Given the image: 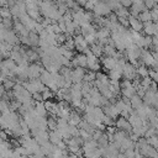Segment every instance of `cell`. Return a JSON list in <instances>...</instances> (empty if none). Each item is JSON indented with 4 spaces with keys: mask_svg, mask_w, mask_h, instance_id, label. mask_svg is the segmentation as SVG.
Returning <instances> with one entry per match:
<instances>
[{
    "mask_svg": "<svg viewBox=\"0 0 158 158\" xmlns=\"http://www.w3.org/2000/svg\"><path fill=\"white\" fill-rule=\"evenodd\" d=\"M111 12H112L111 9L106 5L105 1H96L94 10H93V14L96 16H100V17H107Z\"/></svg>",
    "mask_w": 158,
    "mask_h": 158,
    "instance_id": "cell-1",
    "label": "cell"
},
{
    "mask_svg": "<svg viewBox=\"0 0 158 158\" xmlns=\"http://www.w3.org/2000/svg\"><path fill=\"white\" fill-rule=\"evenodd\" d=\"M44 70V68L42 67V64L38 63H32L28 65V80H35V79H40L42 72Z\"/></svg>",
    "mask_w": 158,
    "mask_h": 158,
    "instance_id": "cell-2",
    "label": "cell"
},
{
    "mask_svg": "<svg viewBox=\"0 0 158 158\" xmlns=\"http://www.w3.org/2000/svg\"><path fill=\"white\" fill-rule=\"evenodd\" d=\"M122 77L125 78V79H127V80H135L138 75H137V68L135 67V65H132L131 63H128L127 62V64L125 65V68H123V70H122Z\"/></svg>",
    "mask_w": 158,
    "mask_h": 158,
    "instance_id": "cell-3",
    "label": "cell"
},
{
    "mask_svg": "<svg viewBox=\"0 0 158 158\" xmlns=\"http://www.w3.org/2000/svg\"><path fill=\"white\" fill-rule=\"evenodd\" d=\"M85 74H86V72H85L84 68L78 67V68L73 69L72 70V81H73V84H80V83H83Z\"/></svg>",
    "mask_w": 158,
    "mask_h": 158,
    "instance_id": "cell-4",
    "label": "cell"
},
{
    "mask_svg": "<svg viewBox=\"0 0 158 158\" xmlns=\"http://www.w3.org/2000/svg\"><path fill=\"white\" fill-rule=\"evenodd\" d=\"M102 111H104L105 116H109V117H111L114 120L120 116V111L116 109V106L114 104H107L106 106L102 107Z\"/></svg>",
    "mask_w": 158,
    "mask_h": 158,
    "instance_id": "cell-5",
    "label": "cell"
},
{
    "mask_svg": "<svg viewBox=\"0 0 158 158\" xmlns=\"http://www.w3.org/2000/svg\"><path fill=\"white\" fill-rule=\"evenodd\" d=\"M116 128L121 130V131H125V132H128V133L132 132V126L130 125V122L126 118L121 117V116L116 120Z\"/></svg>",
    "mask_w": 158,
    "mask_h": 158,
    "instance_id": "cell-6",
    "label": "cell"
},
{
    "mask_svg": "<svg viewBox=\"0 0 158 158\" xmlns=\"http://www.w3.org/2000/svg\"><path fill=\"white\" fill-rule=\"evenodd\" d=\"M128 22H130V27L132 28V31H135V32H141V31L143 30V22H142L138 17L128 16Z\"/></svg>",
    "mask_w": 158,
    "mask_h": 158,
    "instance_id": "cell-7",
    "label": "cell"
},
{
    "mask_svg": "<svg viewBox=\"0 0 158 158\" xmlns=\"http://www.w3.org/2000/svg\"><path fill=\"white\" fill-rule=\"evenodd\" d=\"M101 64L102 67L106 69V70H114L116 68V64H117V60L112 57H102L101 58Z\"/></svg>",
    "mask_w": 158,
    "mask_h": 158,
    "instance_id": "cell-8",
    "label": "cell"
},
{
    "mask_svg": "<svg viewBox=\"0 0 158 158\" xmlns=\"http://www.w3.org/2000/svg\"><path fill=\"white\" fill-rule=\"evenodd\" d=\"M81 120H83V116H81L79 112H77V111H72L70 115H69V118H68V125H69V126L78 127L79 123L81 122Z\"/></svg>",
    "mask_w": 158,
    "mask_h": 158,
    "instance_id": "cell-9",
    "label": "cell"
},
{
    "mask_svg": "<svg viewBox=\"0 0 158 158\" xmlns=\"http://www.w3.org/2000/svg\"><path fill=\"white\" fill-rule=\"evenodd\" d=\"M128 122H130V125L132 126V128H136V127H142L143 126V121L136 115V110H133L132 112H131V115H130V117H128V120H127Z\"/></svg>",
    "mask_w": 158,
    "mask_h": 158,
    "instance_id": "cell-10",
    "label": "cell"
},
{
    "mask_svg": "<svg viewBox=\"0 0 158 158\" xmlns=\"http://www.w3.org/2000/svg\"><path fill=\"white\" fill-rule=\"evenodd\" d=\"M35 139H36V142L40 144V146H43V144H46V143H48L49 142V132L48 131H40V133L35 137Z\"/></svg>",
    "mask_w": 158,
    "mask_h": 158,
    "instance_id": "cell-11",
    "label": "cell"
},
{
    "mask_svg": "<svg viewBox=\"0 0 158 158\" xmlns=\"http://www.w3.org/2000/svg\"><path fill=\"white\" fill-rule=\"evenodd\" d=\"M96 148H99V144H98V142H96V141L91 139V141H89V142H85V143H84V146L81 147V149H83V154L90 153V152L95 151Z\"/></svg>",
    "mask_w": 158,
    "mask_h": 158,
    "instance_id": "cell-12",
    "label": "cell"
},
{
    "mask_svg": "<svg viewBox=\"0 0 158 158\" xmlns=\"http://www.w3.org/2000/svg\"><path fill=\"white\" fill-rule=\"evenodd\" d=\"M111 36V31L106 27H101L96 31L95 33V37H96V41H101V40H105V38H110Z\"/></svg>",
    "mask_w": 158,
    "mask_h": 158,
    "instance_id": "cell-13",
    "label": "cell"
},
{
    "mask_svg": "<svg viewBox=\"0 0 158 158\" xmlns=\"http://www.w3.org/2000/svg\"><path fill=\"white\" fill-rule=\"evenodd\" d=\"M48 132H49V142L52 144L57 146L59 142L63 141V137H62V135H60V132L58 130H56V131H48Z\"/></svg>",
    "mask_w": 158,
    "mask_h": 158,
    "instance_id": "cell-14",
    "label": "cell"
},
{
    "mask_svg": "<svg viewBox=\"0 0 158 158\" xmlns=\"http://www.w3.org/2000/svg\"><path fill=\"white\" fill-rule=\"evenodd\" d=\"M54 149H56V146H54V144H52L51 142H48V143H46V144L41 146V152H42L46 157H47V156H49V154H53Z\"/></svg>",
    "mask_w": 158,
    "mask_h": 158,
    "instance_id": "cell-15",
    "label": "cell"
},
{
    "mask_svg": "<svg viewBox=\"0 0 158 158\" xmlns=\"http://www.w3.org/2000/svg\"><path fill=\"white\" fill-rule=\"evenodd\" d=\"M90 49H91V53H93L96 58L101 57V56H102V53H104V47H102L101 44H99L98 42H96L95 44L90 46Z\"/></svg>",
    "mask_w": 158,
    "mask_h": 158,
    "instance_id": "cell-16",
    "label": "cell"
},
{
    "mask_svg": "<svg viewBox=\"0 0 158 158\" xmlns=\"http://www.w3.org/2000/svg\"><path fill=\"white\" fill-rule=\"evenodd\" d=\"M35 111H36L37 116L46 117L47 110H46V107H44V102H36V105H35Z\"/></svg>",
    "mask_w": 158,
    "mask_h": 158,
    "instance_id": "cell-17",
    "label": "cell"
},
{
    "mask_svg": "<svg viewBox=\"0 0 158 158\" xmlns=\"http://www.w3.org/2000/svg\"><path fill=\"white\" fill-rule=\"evenodd\" d=\"M74 58L77 59L78 65H79L80 68H86V67H88V58H86V56H85V54L79 53V54H77Z\"/></svg>",
    "mask_w": 158,
    "mask_h": 158,
    "instance_id": "cell-18",
    "label": "cell"
},
{
    "mask_svg": "<svg viewBox=\"0 0 158 158\" xmlns=\"http://www.w3.org/2000/svg\"><path fill=\"white\" fill-rule=\"evenodd\" d=\"M28 38H30L31 48H37V47H38V43H40V36H38L36 32H30Z\"/></svg>",
    "mask_w": 158,
    "mask_h": 158,
    "instance_id": "cell-19",
    "label": "cell"
},
{
    "mask_svg": "<svg viewBox=\"0 0 158 158\" xmlns=\"http://www.w3.org/2000/svg\"><path fill=\"white\" fill-rule=\"evenodd\" d=\"M142 105H143V100H142V98H139L137 94L131 98V106H132L133 110H137V109L141 107Z\"/></svg>",
    "mask_w": 158,
    "mask_h": 158,
    "instance_id": "cell-20",
    "label": "cell"
},
{
    "mask_svg": "<svg viewBox=\"0 0 158 158\" xmlns=\"http://www.w3.org/2000/svg\"><path fill=\"white\" fill-rule=\"evenodd\" d=\"M57 127H58L57 117L51 115V116L47 118V128H48L49 131H56V130H57Z\"/></svg>",
    "mask_w": 158,
    "mask_h": 158,
    "instance_id": "cell-21",
    "label": "cell"
},
{
    "mask_svg": "<svg viewBox=\"0 0 158 158\" xmlns=\"http://www.w3.org/2000/svg\"><path fill=\"white\" fill-rule=\"evenodd\" d=\"M138 19H139L143 23H146V22H151V21H152V14H151V10H144V11H142V12L138 15Z\"/></svg>",
    "mask_w": 158,
    "mask_h": 158,
    "instance_id": "cell-22",
    "label": "cell"
},
{
    "mask_svg": "<svg viewBox=\"0 0 158 158\" xmlns=\"http://www.w3.org/2000/svg\"><path fill=\"white\" fill-rule=\"evenodd\" d=\"M143 32L146 36H149V37H153L154 36V30H153V22H146L143 23Z\"/></svg>",
    "mask_w": 158,
    "mask_h": 158,
    "instance_id": "cell-23",
    "label": "cell"
},
{
    "mask_svg": "<svg viewBox=\"0 0 158 158\" xmlns=\"http://www.w3.org/2000/svg\"><path fill=\"white\" fill-rule=\"evenodd\" d=\"M136 89L133 88V86H131V88H126V89H121V95L123 96V98H127V99H130L131 100V98L132 96H135L136 95Z\"/></svg>",
    "mask_w": 158,
    "mask_h": 158,
    "instance_id": "cell-24",
    "label": "cell"
},
{
    "mask_svg": "<svg viewBox=\"0 0 158 158\" xmlns=\"http://www.w3.org/2000/svg\"><path fill=\"white\" fill-rule=\"evenodd\" d=\"M137 75L139 77V78H147V77H149V69H148V67H146V65H139L138 68H137Z\"/></svg>",
    "mask_w": 158,
    "mask_h": 158,
    "instance_id": "cell-25",
    "label": "cell"
},
{
    "mask_svg": "<svg viewBox=\"0 0 158 158\" xmlns=\"http://www.w3.org/2000/svg\"><path fill=\"white\" fill-rule=\"evenodd\" d=\"M107 77H109V79H110V80H116V81H120V79H121V77H122V72L114 69V70H110V72H109Z\"/></svg>",
    "mask_w": 158,
    "mask_h": 158,
    "instance_id": "cell-26",
    "label": "cell"
},
{
    "mask_svg": "<svg viewBox=\"0 0 158 158\" xmlns=\"http://www.w3.org/2000/svg\"><path fill=\"white\" fill-rule=\"evenodd\" d=\"M96 80L100 81L101 84H105V85H109V84H110V79H109L107 74L101 73V72H98V73H96Z\"/></svg>",
    "mask_w": 158,
    "mask_h": 158,
    "instance_id": "cell-27",
    "label": "cell"
},
{
    "mask_svg": "<svg viewBox=\"0 0 158 158\" xmlns=\"http://www.w3.org/2000/svg\"><path fill=\"white\" fill-rule=\"evenodd\" d=\"M114 12L116 14L117 17H128V16H130V10L126 9V7H123V6H120V7H118L117 10H115Z\"/></svg>",
    "mask_w": 158,
    "mask_h": 158,
    "instance_id": "cell-28",
    "label": "cell"
},
{
    "mask_svg": "<svg viewBox=\"0 0 158 158\" xmlns=\"http://www.w3.org/2000/svg\"><path fill=\"white\" fill-rule=\"evenodd\" d=\"M116 48L115 47H111V46H109V44H106V46H104V54L106 56V57H115V54H116Z\"/></svg>",
    "mask_w": 158,
    "mask_h": 158,
    "instance_id": "cell-29",
    "label": "cell"
},
{
    "mask_svg": "<svg viewBox=\"0 0 158 158\" xmlns=\"http://www.w3.org/2000/svg\"><path fill=\"white\" fill-rule=\"evenodd\" d=\"M96 80V73L95 72H91V70H89L86 74H85V77H84V83H94Z\"/></svg>",
    "mask_w": 158,
    "mask_h": 158,
    "instance_id": "cell-30",
    "label": "cell"
},
{
    "mask_svg": "<svg viewBox=\"0 0 158 158\" xmlns=\"http://www.w3.org/2000/svg\"><path fill=\"white\" fill-rule=\"evenodd\" d=\"M93 115L95 116V118H98V120L101 121V123H102V118L105 117V114H104V111H102V107H95Z\"/></svg>",
    "mask_w": 158,
    "mask_h": 158,
    "instance_id": "cell-31",
    "label": "cell"
},
{
    "mask_svg": "<svg viewBox=\"0 0 158 158\" xmlns=\"http://www.w3.org/2000/svg\"><path fill=\"white\" fill-rule=\"evenodd\" d=\"M15 81L12 80V79H9V78H6L4 81H2V85H4V88H5V90L7 91V90H12L14 89V86H15Z\"/></svg>",
    "mask_w": 158,
    "mask_h": 158,
    "instance_id": "cell-32",
    "label": "cell"
},
{
    "mask_svg": "<svg viewBox=\"0 0 158 158\" xmlns=\"http://www.w3.org/2000/svg\"><path fill=\"white\" fill-rule=\"evenodd\" d=\"M0 16L1 19H12L11 11L9 7H0Z\"/></svg>",
    "mask_w": 158,
    "mask_h": 158,
    "instance_id": "cell-33",
    "label": "cell"
},
{
    "mask_svg": "<svg viewBox=\"0 0 158 158\" xmlns=\"http://www.w3.org/2000/svg\"><path fill=\"white\" fill-rule=\"evenodd\" d=\"M152 81H153V80H152L149 77L143 78V79L141 80V88H142L143 90H146V91H147V90H148V88H149V85L152 84Z\"/></svg>",
    "mask_w": 158,
    "mask_h": 158,
    "instance_id": "cell-34",
    "label": "cell"
},
{
    "mask_svg": "<svg viewBox=\"0 0 158 158\" xmlns=\"http://www.w3.org/2000/svg\"><path fill=\"white\" fill-rule=\"evenodd\" d=\"M102 125H105L106 127H112V126H116V120L109 117V116H105L102 118Z\"/></svg>",
    "mask_w": 158,
    "mask_h": 158,
    "instance_id": "cell-35",
    "label": "cell"
},
{
    "mask_svg": "<svg viewBox=\"0 0 158 158\" xmlns=\"http://www.w3.org/2000/svg\"><path fill=\"white\" fill-rule=\"evenodd\" d=\"M56 42L59 46H63L67 42V35L65 33H60V35H56Z\"/></svg>",
    "mask_w": 158,
    "mask_h": 158,
    "instance_id": "cell-36",
    "label": "cell"
},
{
    "mask_svg": "<svg viewBox=\"0 0 158 158\" xmlns=\"http://www.w3.org/2000/svg\"><path fill=\"white\" fill-rule=\"evenodd\" d=\"M1 23L4 25V27L6 30H12L14 28V20L12 19H2Z\"/></svg>",
    "mask_w": 158,
    "mask_h": 158,
    "instance_id": "cell-37",
    "label": "cell"
},
{
    "mask_svg": "<svg viewBox=\"0 0 158 158\" xmlns=\"http://www.w3.org/2000/svg\"><path fill=\"white\" fill-rule=\"evenodd\" d=\"M9 105H10V102H7V101H5V100H0V114H4V112H6V111H10L9 110Z\"/></svg>",
    "mask_w": 158,
    "mask_h": 158,
    "instance_id": "cell-38",
    "label": "cell"
},
{
    "mask_svg": "<svg viewBox=\"0 0 158 158\" xmlns=\"http://www.w3.org/2000/svg\"><path fill=\"white\" fill-rule=\"evenodd\" d=\"M54 96V93H52L48 88L42 93V98H43V101H48V99H52Z\"/></svg>",
    "mask_w": 158,
    "mask_h": 158,
    "instance_id": "cell-39",
    "label": "cell"
},
{
    "mask_svg": "<svg viewBox=\"0 0 158 158\" xmlns=\"http://www.w3.org/2000/svg\"><path fill=\"white\" fill-rule=\"evenodd\" d=\"M151 14H152V22L158 23V4L151 10Z\"/></svg>",
    "mask_w": 158,
    "mask_h": 158,
    "instance_id": "cell-40",
    "label": "cell"
},
{
    "mask_svg": "<svg viewBox=\"0 0 158 158\" xmlns=\"http://www.w3.org/2000/svg\"><path fill=\"white\" fill-rule=\"evenodd\" d=\"M118 23L121 26H123L125 28H127L130 26V22H128V17H118Z\"/></svg>",
    "mask_w": 158,
    "mask_h": 158,
    "instance_id": "cell-41",
    "label": "cell"
},
{
    "mask_svg": "<svg viewBox=\"0 0 158 158\" xmlns=\"http://www.w3.org/2000/svg\"><path fill=\"white\" fill-rule=\"evenodd\" d=\"M149 78H151L153 81L158 83V70H153V69H149Z\"/></svg>",
    "mask_w": 158,
    "mask_h": 158,
    "instance_id": "cell-42",
    "label": "cell"
},
{
    "mask_svg": "<svg viewBox=\"0 0 158 158\" xmlns=\"http://www.w3.org/2000/svg\"><path fill=\"white\" fill-rule=\"evenodd\" d=\"M157 4H158V2L152 1V0H147V1H144V6H146L147 10H152L154 6H157Z\"/></svg>",
    "mask_w": 158,
    "mask_h": 158,
    "instance_id": "cell-43",
    "label": "cell"
},
{
    "mask_svg": "<svg viewBox=\"0 0 158 158\" xmlns=\"http://www.w3.org/2000/svg\"><path fill=\"white\" fill-rule=\"evenodd\" d=\"M102 135H104V131H100V130H96V131L94 132V135H93V139L98 142V141H99V139L101 138V136H102Z\"/></svg>",
    "mask_w": 158,
    "mask_h": 158,
    "instance_id": "cell-44",
    "label": "cell"
},
{
    "mask_svg": "<svg viewBox=\"0 0 158 158\" xmlns=\"http://www.w3.org/2000/svg\"><path fill=\"white\" fill-rule=\"evenodd\" d=\"M46 28L42 26V23H40V22H37L36 23V27H35V32L37 33V35H40V33H42L43 31H44Z\"/></svg>",
    "mask_w": 158,
    "mask_h": 158,
    "instance_id": "cell-45",
    "label": "cell"
},
{
    "mask_svg": "<svg viewBox=\"0 0 158 158\" xmlns=\"http://www.w3.org/2000/svg\"><path fill=\"white\" fill-rule=\"evenodd\" d=\"M121 2V6H123V7H126V9H131V6H132V1H130V0H123V1H120Z\"/></svg>",
    "mask_w": 158,
    "mask_h": 158,
    "instance_id": "cell-46",
    "label": "cell"
},
{
    "mask_svg": "<svg viewBox=\"0 0 158 158\" xmlns=\"http://www.w3.org/2000/svg\"><path fill=\"white\" fill-rule=\"evenodd\" d=\"M123 154L126 158H135V149H127Z\"/></svg>",
    "mask_w": 158,
    "mask_h": 158,
    "instance_id": "cell-47",
    "label": "cell"
},
{
    "mask_svg": "<svg viewBox=\"0 0 158 158\" xmlns=\"http://www.w3.org/2000/svg\"><path fill=\"white\" fill-rule=\"evenodd\" d=\"M149 123H151V127H153V128L158 130V117H156V118L151 120V121H149Z\"/></svg>",
    "mask_w": 158,
    "mask_h": 158,
    "instance_id": "cell-48",
    "label": "cell"
},
{
    "mask_svg": "<svg viewBox=\"0 0 158 158\" xmlns=\"http://www.w3.org/2000/svg\"><path fill=\"white\" fill-rule=\"evenodd\" d=\"M58 26H59V28H60V31H62V33H65V31H67V26H65V21H63V22H58Z\"/></svg>",
    "mask_w": 158,
    "mask_h": 158,
    "instance_id": "cell-49",
    "label": "cell"
},
{
    "mask_svg": "<svg viewBox=\"0 0 158 158\" xmlns=\"http://www.w3.org/2000/svg\"><path fill=\"white\" fill-rule=\"evenodd\" d=\"M152 46H154V48H158V36L152 37Z\"/></svg>",
    "mask_w": 158,
    "mask_h": 158,
    "instance_id": "cell-50",
    "label": "cell"
},
{
    "mask_svg": "<svg viewBox=\"0 0 158 158\" xmlns=\"http://www.w3.org/2000/svg\"><path fill=\"white\" fill-rule=\"evenodd\" d=\"M0 138H1L2 141H7V133H6L4 130L0 131Z\"/></svg>",
    "mask_w": 158,
    "mask_h": 158,
    "instance_id": "cell-51",
    "label": "cell"
},
{
    "mask_svg": "<svg viewBox=\"0 0 158 158\" xmlns=\"http://www.w3.org/2000/svg\"><path fill=\"white\" fill-rule=\"evenodd\" d=\"M0 7H7V1L0 0Z\"/></svg>",
    "mask_w": 158,
    "mask_h": 158,
    "instance_id": "cell-52",
    "label": "cell"
},
{
    "mask_svg": "<svg viewBox=\"0 0 158 158\" xmlns=\"http://www.w3.org/2000/svg\"><path fill=\"white\" fill-rule=\"evenodd\" d=\"M20 158H28V156H21Z\"/></svg>",
    "mask_w": 158,
    "mask_h": 158,
    "instance_id": "cell-53",
    "label": "cell"
},
{
    "mask_svg": "<svg viewBox=\"0 0 158 158\" xmlns=\"http://www.w3.org/2000/svg\"><path fill=\"white\" fill-rule=\"evenodd\" d=\"M7 158H12V157H7Z\"/></svg>",
    "mask_w": 158,
    "mask_h": 158,
    "instance_id": "cell-54",
    "label": "cell"
},
{
    "mask_svg": "<svg viewBox=\"0 0 158 158\" xmlns=\"http://www.w3.org/2000/svg\"><path fill=\"white\" fill-rule=\"evenodd\" d=\"M0 100H1V95H0Z\"/></svg>",
    "mask_w": 158,
    "mask_h": 158,
    "instance_id": "cell-55",
    "label": "cell"
},
{
    "mask_svg": "<svg viewBox=\"0 0 158 158\" xmlns=\"http://www.w3.org/2000/svg\"><path fill=\"white\" fill-rule=\"evenodd\" d=\"M0 158H1V154H0Z\"/></svg>",
    "mask_w": 158,
    "mask_h": 158,
    "instance_id": "cell-56",
    "label": "cell"
},
{
    "mask_svg": "<svg viewBox=\"0 0 158 158\" xmlns=\"http://www.w3.org/2000/svg\"><path fill=\"white\" fill-rule=\"evenodd\" d=\"M157 84H158V83H157Z\"/></svg>",
    "mask_w": 158,
    "mask_h": 158,
    "instance_id": "cell-57",
    "label": "cell"
}]
</instances>
